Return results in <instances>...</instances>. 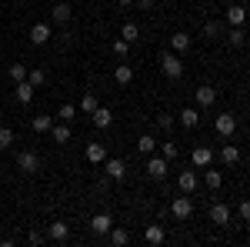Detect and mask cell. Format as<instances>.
I'll list each match as a JSON object with an SVG mask.
<instances>
[{
	"instance_id": "cell-29",
	"label": "cell",
	"mask_w": 250,
	"mask_h": 247,
	"mask_svg": "<svg viewBox=\"0 0 250 247\" xmlns=\"http://www.w3.org/2000/svg\"><path fill=\"white\" fill-rule=\"evenodd\" d=\"M50 134H54V144H67V140H70V127H67V124H54Z\"/></svg>"
},
{
	"instance_id": "cell-34",
	"label": "cell",
	"mask_w": 250,
	"mask_h": 247,
	"mask_svg": "<svg viewBox=\"0 0 250 247\" xmlns=\"http://www.w3.org/2000/svg\"><path fill=\"white\" fill-rule=\"evenodd\" d=\"M204 34H207L210 40L224 37V23H220V20H210V23H204Z\"/></svg>"
},
{
	"instance_id": "cell-36",
	"label": "cell",
	"mask_w": 250,
	"mask_h": 247,
	"mask_svg": "<svg viewBox=\"0 0 250 247\" xmlns=\"http://www.w3.org/2000/svg\"><path fill=\"white\" fill-rule=\"evenodd\" d=\"M10 77H14V80H27V64H10Z\"/></svg>"
},
{
	"instance_id": "cell-2",
	"label": "cell",
	"mask_w": 250,
	"mask_h": 247,
	"mask_svg": "<svg viewBox=\"0 0 250 247\" xmlns=\"http://www.w3.org/2000/svg\"><path fill=\"white\" fill-rule=\"evenodd\" d=\"M170 214L177 217V221H190V217H193V197H190V194L173 197V201H170Z\"/></svg>"
},
{
	"instance_id": "cell-8",
	"label": "cell",
	"mask_w": 250,
	"mask_h": 247,
	"mask_svg": "<svg viewBox=\"0 0 250 247\" xmlns=\"http://www.w3.org/2000/svg\"><path fill=\"white\" fill-rule=\"evenodd\" d=\"M227 23H230V27H244V23H247V7H244V3L227 7Z\"/></svg>"
},
{
	"instance_id": "cell-37",
	"label": "cell",
	"mask_w": 250,
	"mask_h": 247,
	"mask_svg": "<svg viewBox=\"0 0 250 247\" xmlns=\"http://www.w3.org/2000/svg\"><path fill=\"white\" fill-rule=\"evenodd\" d=\"M10 144H14V131H10V127H0V151L10 147Z\"/></svg>"
},
{
	"instance_id": "cell-41",
	"label": "cell",
	"mask_w": 250,
	"mask_h": 247,
	"mask_svg": "<svg viewBox=\"0 0 250 247\" xmlns=\"http://www.w3.org/2000/svg\"><path fill=\"white\" fill-rule=\"evenodd\" d=\"M27 241H30V244H43V234H40V230H30Z\"/></svg>"
},
{
	"instance_id": "cell-16",
	"label": "cell",
	"mask_w": 250,
	"mask_h": 247,
	"mask_svg": "<svg viewBox=\"0 0 250 247\" xmlns=\"http://www.w3.org/2000/svg\"><path fill=\"white\" fill-rule=\"evenodd\" d=\"M107 177H110V180H124V177H127V164L117 160V157H110V160H107Z\"/></svg>"
},
{
	"instance_id": "cell-1",
	"label": "cell",
	"mask_w": 250,
	"mask_h": 247,
	"mask_svg": "<svg viewBox=\"0 0 250 247\" xmlns=\"http://www.w3.org/2000/svg\"><path fill=\"white\" fill-rule=\"evenodd\" d=\"M160 70H164V77H170V80L184 77V60H180V54H173V50H160Z\"/></svg>"
},
{
	"instance_id": "cell-17",
	"label": "cell",
	"mask_w": 250,
	"mask_h": 247,
	"mask_svg": "<svg viewBox=\"0 0 250 247\" xmlns=\"http://www.w3.org/2000/svg\"><path fill=\"white\" fill-rule=\"evenodd\" d=\"M164 237H167L164 224H147V230H144V241H147V244H160Z\"/></svg>"
},
{
	"instance_id": "cell-13",
	"label": "cell",
	"mask_w": 250,
	"mask_h": 247,
	"mask_svg": "<svg viewBox=\"0 0 250 247\" xmlns=\"http://www.w3.org/2000/svg\"><path fill=\"white\" fill-rule=\"evenodd\" d=\"M14 97H17V104L27 107V104L34 100V84H30V80H20L17 87H14Z\"/></svg>"
},
{
	"instance_id": "cell-15",
	"label": "cell",
	"mask_w": 250,
	"mask_h": 247,
	"mask_svg": "<svg viewBox=\"0 0 250 247\" xmlns=\"http://www.w3.org/2000/svg\"><path fill=\"white\" fill-rule=\"evenodd\" d=\"M190 160H193V167H210L213 164V151L210 147H197V151L190 154Z\"/></svg>"
},
{
	"instance_id": "cell-14",
	"label": "cell",
	"mask_w": 250,
	"mask_h": 247,
	"mask_svg": "<svg viewBox=\"0 0 250 247\" xmlns=\"http://www.w3.org/2000/svg\"><path fill=\"white\" fill-rule=\"evenodd\" d=\"M193 97H197V104H200V107H213L217 90H213L210 84H204V87H197V90H193Z\"/></svg>"
},
{
	"instance_id": "cell-11",
	"label": "cell",
	"mask_w": 250,
	"mask_h": 247,
	"mask_svg": "<svg viewBox=\"0 0 250 247\" xmlns=\"http://www.w3.org/2000/svg\"><path fill=\"white\" fill-rule=\"evenodd\" d=\"M177 184H180V190H184V194H193V190H197V184H200V177H197V171H180Z\"/></svg>"
},
{
	"instance_id": "cell-33",
	"label": "cell",
	"mask_w": 250,
	"mask_h": 247,
	"mask_svg": "<svg viewBox=\"0 0 250 247\" xmlns=\"http://www.w3.org/2000/svg\"><path fill=\"white\" fill-rule=\"evenodd\" d=\"M137 151H140V154H154L157 151V140L150 137V134H144V137L137 140Z\"/></svg>"
},
{
	"instance_id": "cell-28",
	"label": "cell",
	"mask_w": 250,
	"mask_h": 247,
	"mask_svg": "<svg viewBox=\"0 0 250 247\" xmlns=\"http://www.w3.org/2000/svg\"><path fill=\"white\" fill-rule=\"evenodd\" d=\"M180 124L190 131V127H197V124H200V114H197L193 107H184V111H180Z\"/></svg>"
},
{
	"instance_id": "cell-20",
	"label": "cell",
	"mask_w": 250,
	"mask_h": 247,
	"mask_svg": "<svg viewBox=\"0 0 250 247\" xmlns=\"http://www.w3.org/2000/svg\"><path fill=\"white\" fill-rule=\"evenodd\" d=\"M220 160H224L227 167H237V164H240V147H237V144H227V147L220 151Z\"/></svg>"
},
{
	"instance_id": "cell-5",
	"label": "cell",
	"mask_w": 250,
	"mask_h": 247,
	"mask_svg": "<svg viewBox=\"0 0 250 247\" xmlns=\"http://www.w3.org/2000/svg\"><path fill=\"white\" fill-rule=\"evenodd\" d=\"M17 167H20L23 174H37V171H40V157H37L34 151H20V154H17Z\"/></svg>"
},
{
	"instance_id": "cell-45",
	"label": "cell",
	"mask_w": 250,
	"mask_h": 247,
	"mask_svg": "<svg viewBox=\"0 0 250 247\" xmlns=\"http://www.w3.org/2000/svg\"><path fill=\"white\" fill-rule=\"evenodd\" d=\"M0 117H3V107H0Z\"/></svg>"
},
{
	"instance_id": "cell-23",
	"label": "cell",
	"mask_w": 250,
	"mask_h": 247,
	"mask_svg": "<svg viewBox=\"0 0 250 247\" xmlns=\"http://www.w3.org/2000/svg\"><path fill=\"white\" fill-rule=\"evenodd\" d=\"M114 80L120 84V87H127V84L134 80V67H130V64H120V67L114 70Z\"/></svg>"
},
{
	"instance_id": "cell-3",
	"label": "cell",
	"mask_w": 250,
	"mask_h": 247,
	"mask_svg": "<svg viewBox=\"0 0 250 247\" xmlns=\"http://www.w3.org/2000/svg\"><path fill=\"white\" fill-rule=\"evenodd\" d=\"M167 171H170V160H167V157H160V154H150V160H147V174L157 177V180H164Z\"/></svg>"
},
{
	"instance_id": "cell-42",
	"label": "cell",
	"mask_w": 250,
	"mask_h": 247,
	"mask_svg": "<svg viewBox=\"0 0 250 247\" xmlns=\"http://www.w3.org/2000/svg\"><path fill=\"white\" fill-rule=\"evenodd\" d=\"M137 7H144V10H150V7H154V0H137Z\"/></svg>"
},
{
	"instance_id": "cell-44",
	"label": "cell",
	"mask_w": 250,
	"mask_h": 247,
	"mask_svg": "<svg viewBox=\"0 0 250 247\" xmlns=\"http://www.w3.org/2000/svg\"><path fill=\"white\" fill-rule=\"evenodd\" d=\"M17 3H27V0H17Z\"/></svg>"
},
{
	"instance_id": "cell-4",
	"label": "cell",
	"mask_w": 250,
	"mask_h": 247,
	"mask_svg": "<svg viewBox=\"0 0 250 247\" xmlns=\"http://www.w3.org/2000/svg\"><path fill=\"white\" fill-rule=\"evenodd\" d=\"M27 37H30V44H34V47H43L47 40L54 37V27H50V23H34Z\"/></svg>"
},
{
	"instance_id": "cell-30",
	"label": "cell",
	"mask_w": 250,
	"mask_h": 247,
	"mask_svg": "<svg viewBox=\"0 0 250 247\" xmlns=\"http://www.w3.org/2000/svg\"><path fill=\"white\" fill-rule=\"evenodd\" d=\"M57 117L63 120V124H74V120H77V107H74V104H60Z\"/></svg>"
},
{
	"instance_id": "cell-21",
	"label": "cell",
	"mask_w": 250,
	"mask_h": 247,
	"mask_svg": "<svg viewBox=\"0 0 250 247\" xmlns=\"http://www.w3.org/2000/svg\"><path fill=\"white\" fill-rule=\"evenodd\" d=\"M170 50H173V54H187V50H190V37H187L184 30L173 34V37H170Z\"/></svg>"
},
{
	"instance_id": "cell-12",
	"label": "cell",
	"mask_w": 250,
	"mask_h": 247,
	"mask_svg": "<svg viewBox=\"0 0 250 247\" xmlns=\"http://www.w3.org/2000/svg\"><path fill=\"white\" fill-rule=\"evenodd\" d=\"M50 17H54V23H60V27H67V23H70V17H74V10H70V3H54Z\"/></svg>"
},
{
	"instance_id": "cell-32",
	"label": "cell",
	"mask_w": 250,
	"mask_h": 247,
	"mask_svg": "<svg viewBox=\"0 0 250 247\" xmlns=\"http://www.w3.org/2000/svg\"><path fill=\"white\" fill-rule=\"evenodd\" d=\"M160 147V157H167V160H177V154H180V147L173 144V140H164V144H157Z\"/></svg>"
},
{
	"instance_id": "cell-10",
	"label": "cell",
	"mask_w": 250,
	"mask_h": 247,
	"mask_svg": "<svg viewBox=\"0 0 250 247\" xmlns=\"http://www.w3.org/2000/svg\"><path fill=\"white\" fill-rule=\"evenodd\" d=\"M47 237H50L54 244H60V241H67V237H70V224H63V221H54V224L47 227Z\"/></svg>"
},
{
	"instance_id": "cell-47",
	"label": "cell",
	"mask_w": 250,
	"mask_h": 247,
	"mask_svg": "<svg viewBox=\"0 0 250 247\" xmlns=\"http://www.w3.org/2000/svg\"><path fill=\"white\" fill-rule=\"evenodd\" d=\"M247 134H250V127H247Z\"/></svg>"
},
{
	"instance_id": "cell-25",
	"label": "cell",
	"mask_w": 250,
	"mask_h": 247,
	"mask_svg": "<svg viewBox=\"0 0 250 247\" xmlns=\"http://www.w3.org/2000/svg\"><path fill=\"white\" fill-rule=\"evenodd\" d=\"M30 127H34L37 134H47L50 127H54V117H50V114H37L34 120H30Z\"/></svg>"
},
{
	"instance_id": "cell-24",
	"label": "cell",
	"mask_w": 250,
	"mask_h": 247,
	"mask_svg": "<svg viewBox=\"0 0 250 247\" xmlns=\"http://www.w3.org/2000/svg\"><path fill=\"white\" fill-rule=\"evenodd\" d=\"M224 37H227V44H230V47H244V44H247V34H244V27H230Z\"/></svg>"
},
{
	"instance_id": "cell-43",
	"label": "cell",
	"mask_w": 250,
	"mask_h": 247,
	"mask_svg": "<svg viewBox=\"0 0 250 247\" xmlns=\"http://www.w3.org/2000/svg\"><path fill=\"white\" fill-rule=\"evenodd\" d=\"M117 3H120V7H130V3H134V0H117Z\"/></svg>"
},
{
	"instance_id": "cell-39",
	"label": "cell",
	"mask_w": 250,
	"mask_h": 247,
	"mask_svg": "<svg viewBox=\"0 0 250 247\" xmlns=\"http://www.w3.org/2000/svg\"><path fill=\"white\" fill-rule=\"evenodd\" d=\"M157 124H160L164 131H170V127H173V117H170V114H164V111H160V114H157Z\"/></svg>"
},
{
	"instance_id": "cell-40",
	"label": "cell",
	"mask_w": 250,
	"mask_h": 247,
	"mask_svg": "<svg viewBox=\"0 0 250 247\" xmlns=\"http://www.w3.org/2000/svg\"><path fill=\"white\" fill-rule=\"evenodd\" d=\"M237 214H240V221H247V224H250V201H240Z\"/></svg>"
},
{
	"instance_id": "cell-19",
	"label": "cell",
	"mask_w": 250,
	"mask_h": 247,
	"mask_svg": "<svg viewBox=\"0 0 250 247\" xmlns=\"http://www.w3.org/2000/svg\"><path fill=\"white\" fill-rule=\"evenodd\" d=\"M87 160H90V164H104V160H107V147H104V144H87Z\"/></svg>"
},
{
	"instance_id": "cell-9",
	"label": "cell",
	"mask_w": 250,
	"mask_h": 247,
	"mask_svg": "<svg viewBox=\"0 0 250 247\" xmlns=\"http://www.w3.org/2000/svg\"><path fill=\"white\" fill-rule=\"evenodd\" d=\"M227 221H230V207L227 204H210V224L227 227Z\"/></svg>"
},
{
	"instance_id": "cell-31",
	"label": "cell",
	"mask_w": 250,
	"mask_h": 247,
	"mask_svg": "<svg viewBox=\"0 0 250 247\" xmlns=\"http://www.w3.org/2000/svg\"><path fill=\"white\" fill-rule=\"evenodd\" d=\"M120 37L127 40V44H137V40H140V27H137V23H124Z\"/></svg>"
},
{
	"instance_id": "cell-22",
	"label": "cell",
	"mask_w": 250,
	"mask_h": 247,
	"mask_svg": "<svg viewBox=\"0 0 250 247\" xmlns=\"http://www.w3.org/2000/svg\"><path fill=\"white\" fill-rule=\"evenodd\" d=\"M204 184H207L210 190H220V187H224V174H220V171H210V167H204Z\"/></svg>"
},
{
	"instance_id": "cell-7",
	"label": "cell",
	"mask_w": 250,
	"mask_h": 247,
	"mask_svg": "<svg viewBox=\"0 0 250 247\" xmlns=\"http://www.w3.org/2000/svg\"><path fill=\"white\" fill-rule=\"evenodd\" d=\"M110 227H114V217H110V214H94V217H90V230L100 234V237H107Z\"/></svg>"
},
{
	"instance_id": "cell-46",
	"label": "cell",
	"mask_w": 250,
	"mask_h": 247,
	"mask_svg": "<svg viewBox=\"0 0 250 247\" xmlns=\"http://www.w3.org/2000/svg\"><path fill=\"white\" fill-rule=\"evenodd\" d=\"M247 107H250V97H247Z\"/></svg>"
},
{
	"instance_id": "cell-38",
	"label": "cell",
	"mask_w": 250,
	"mask_h": 247,
	"mask_svg": "<svg viewBox=\"0 0 250 247\" xmlns=\"http://www.w3.org/2000/svg\"><path fill=\"white\" fill-rule=\"evenodd\" d=\"M127 50H130V44H127L124 37H120V40H114V54H117V57H124Z\"/></svg>"
},
{
	"instance_id": "cell-18",
	"label": "cell",
	"mask_w": 250,
	"mask_h": 247,
	"mask_svg": "<svg viewBox=\"0 0 250 247\" xmlns=\"http://www.w3.org/2000/svg\"><path fill=\"white\" fill-rule=\"evenodd\" d=\"M90 117H94V127H100V131L114 124V114H110V107H97V111H94Z\"/></svg>"
},
{
	"instance_id": "cell-27",
	"label": "cell",
	"mask_w": 250,
	"mask_h": 247,
	"mask_svg": "<svg viewBox=\"0 0 250 247\" xmlns=\"http://www.w3.org/2000/svg\"><path fill=\"white\" fill-rule=\"evenodd\" d=\"M97 107H100V104H97V94H94V90H87V94L80 97V114H94Z\"/></svg>"
},
{
	"instance_id": "cell-35",
	"label": "cell",
	"mask_w": 250,
	"mask_h": 247,
	"mask_svg": "<svg viewBox=\"0 0 250 247\" xmlns=\"http://www.w3.org/2000/svg\"><path fill=\"white\" fill-rule=\"evenodd\" d=\"M27 80H30V84H34V87H43V84H47V70H27Z\"/></svg>"
},
{
	"instance_id": "cell-6",
	"label": "cell",
	"mask_w": 250,
	"mask_h": 247,
	"mask_svg": "<svg viewBox=\"0 0 250 247\" xmlns=\"http://www.w3.org/2000/svg\"><path fill=\"white\" fill-rule=\"evenodd\" d=\"M213 131L220 134V137H230V134L237 131V117H233V114H220V117H213Z\"/></svg>"
},
{
	"instance_id": "cell-26",
	"label": "cell",
	"mask_w": 250,
	"mask_h": 247,
	"mask_svg": "<svg viewBox=\"0 0 250 247\" xmlns=\"http://www.w3.org/2000/svg\"><path fill=\"white\" fill-rule=\"evenodd\" d=\"M110 244H114V247H127V244H130V230L110 227Z\"/></svg>"
}]
</instances>
